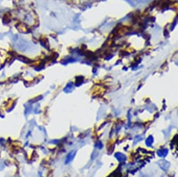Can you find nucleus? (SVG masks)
Wrapping results in <instances>:
<instances>
[]
</instances>
